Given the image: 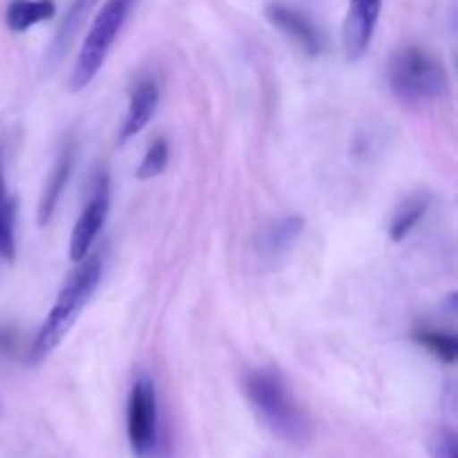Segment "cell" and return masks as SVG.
<instances>
[{"label": "cell", "instance_id": "cell-14", "mask_svg": "<svg viewBox=\"0 0 458 458\" xmlns=\"http://www.w3.org/2000/svg\"><path fill=\"white\" fill-rule=\"evenodd\" d=\"M56 13L54 0H12L7 4V25L12 31H27Z\"/></svg>", "mask_w": 458, "mask_h": 458}, {"label": "cell", "instance_id": "cell-4", "mask_svg": "<svg viewBox=\"0 0 458 458\" xmlns=\"http://www.w3.org/2000/svg\"><path fill=\"white\" fill-rule=\"evenodd\" d=\"M134 3L137 0H106V4L98 9L88 34H85L79 54H76L74 67H72V92H81L97 79L101 67L106 65L112 45L119 38L121 30H123L130 13H132Z\"/></svg>", "mask_w": 458, "mask_h": 458}, {"label": "cell", "instance_id": "cell-7", "mask_svg": "<svg viewBox=\"0 0 458 458\" xmlns=\"http://www.w3.org/2000/svg\"><path fill=\"white\" fill-rule=\"evenodd\" d=\"M264 13H267L268 22L284 36H289L307 56H320L322 49H325V34L302 9H295L289 3L273 0V3L267 4Z\"/></svg>", "mask_w": 458, "mask_h": 458}, {"label": "cell", "instance_id": "cell-13", "mask_svg": "<svg viewBox=\"0 0 458 458\" xmlns=\"http://www.w3.org/2000/svg\"><path fill=\"white\" fill-rule=\"evenodd\" d=\"M429 210V195L428 192H414L394 210L392 219H389V237L392 242H403L416 226L420 219L428 215Z\"/></svg>", "mask_w": 458, "mask_h": 458}, {"label": "cell", "instance_id": "cell-10", "mask_svg": "<svg viewBox=\"0 0 458 458\" xmlns=\"http://www.w3.org/2000/svg\"><path fill=\"white\" fill-rule=\"evenodd\" d=\"M74 141H67V146L63 148L61 155L54 161L52 173L47 174V182H45L43 192H40L38 201V226H47L49 219H52L54 210H56L58 201H61L63 191L67 186V179H70L72 168H74Z\"/></svg>", "mask_w": 458, "mask_h": 458}, {"label": "cell", "instance_id": "cell-15", "mask_svg": "<svg viewBox=\"0 0 458 458\" xmlns=\"http://www.w3.org/2000/svg\"><path fill=\"white\" fill-rule=\"evenodd\" d=\"M97 3L98 0H72L70 7H67V12H65V18H63L61 27H58V34H56V38H54L52 49H49V61L56 63L58 58L63 56V52H65V49L70 47L72 40H74L81 22L85 21V16L92 12V7Z\"/></svg>", "mask_w": 458, "mask_h": 458}, {"label": "cell", "instance_id": "cell-8", "mask_svg": "<svg viewBox=\"0 0 458 458\" xmlns=\"http://www.w3.org/2000/svg\"><path fill=\"white\" fill-rule=\"evenodd\" d=\"M380 12L383 0H349L343 27V47L347 61L356 63L365 56L378 27Z\"/></svg>", "mask_w": 458, "mask_h": 458}, {"label": "cell", "instance_id": "cell-2", "mask_svg": "<svg viewBox=\"0 0 458 458\" xmlns=\"http://www.w3.org/2000/svg\"><path fill=\"white\" fill-rule=\"evenodd\" d=\"M103 276V258L101 255H88L79 262L76 271L65 280L63 289L58 291V298L54 302L52 311L47 313L45 322L36 334L34 344L30 349L27 362L30 365H40L58 344L65 340L70 329L74 327L76 318L83 311L85 304L97 291L98 282Z\"/></svg>", "mask_w": 458, "mask_h": 458}, {"label": "cell", "instance_id": "cell-3", "mask_svg": "<svg viewBox=\"0 0 458 458\" xmlns=\"http://www.w3.org/2000/svg\"><path fill=\"white\" fill-rule=\"evenodd\" d=\"M387 83L405 103H428L445 97L450 79L443 63L419 45L396 49L387 63Z\"/></svg>", "mask_w": 458, "mask_h": 458}, {"label": "cell", "instance_id": "cell-1", "mask_svg": "<svg viewBox=\"0 0 458 458\" xmlns=\"http://www.w3.org/2000/svg\"><path fill=\"white\" fill-rule=\"evenodd\" d=\"M244 394L264 425L282 441L302 445L311 438V420L295 401L284 376L276 369H250L244 376Z\"/></svg>", "mask_w": 458, "mask_h": 458}, {"label": "cell", "instance_id": "cell-9", "mask_svg": "<svg viewBox=\"0 0 458 458\" xmlns=\"http://www.w3.org/2000/svg\"><path fill=\"white\" fill-rule=\"evenodd\" d=\"M159 106V85L155 79H141L130 94L128 112L119 130V141L125 143L143 132Z\"/></svg>", "mask_w": 458, "mask_h": 458}, {"label": "cell", "instance_id": "cell-16", "mask_svg": "<svg viewBox=\"0 0 458 458\" xmlns=\"http://www.w3.org/2000/svg\"><path fill=\"white\" fill-rule=\"evenodd\" d=\"M414 340L420 344V347L428 349L437 360L445 362V365H452L456 362L458 356V343L452 334H445V331L429 329V327H423V329L414 331Z\"/></svg>", "mask_w": 458, "mask_h": 458}, {"label": "cell", "instance_id": "cell-6", "mask_svg": "<svg viewBox=\"0 0 458 458\" xmlns=\"http://www.w3.org/2000/svg\"><path fill=\"white\" fill-rule=\"evenodd\" d=\"M107 213H110V177L101 173L94 182L92 191H89L88 204L81 210L79 219L74 224V231L70 237V259L79 264L81 259L88 258L89 249H92L94 240L101 233L103 224H106Z\"/></svg>", "mask_w": 458, "mask_h": 458}, {"label": "cell", "instance_id": "cell-12", "mask_svg": "<svg viewBox=\"0 0 458 458\" xmlns=\"http://www.w3.org/2000/svg\"><path fill=\"white\" fill-rule=\"evenodd\" d=\"M0 258L7 262H13L16 258V201L9 195L3 148H0Z\"/></svg>", "mask_w": 458, "mask_h": 458}, {"label": "cell", "instance_id": "cell-5", "mask_svg": "<svg viewBox=\"0 0 458 458\" xmlns=\"http://www.w3.org/2000/svg\"><path fill=\"white\" fill-rule=\"evenodd\" d=\"M130 450L137 458H157L161 452V414L159 394L155 380L148 374L134 378L128 394V411H125Z\"/></svg>", "mask_w": 458, "mask_h": 458}, {"label": "cell", "instance_id": "cell-18", "mask_svg": "<svg viewBox=\"0 0 458 458\" xmlns=\"http://www.w3.org/2000/svg\"><path fill=\"white\" fill-rule=\"evenodd\" d=\"M429 456L432 458H456V437L452 429H438L429 438Z\"/></svg>", "mask_w": 458, "mask_h": 458}, {"label": "cell", "instance_id": "cell-17", "mask_svg": "<svg viewBox=\"0 0 458 458\" xmlns=\"http://www.w3.org/2000/svg\"><path fill=\"white\" fill-rule=\"evenodd\" d=\"M168 161H170L168 141H165V139H157V141L150 143L146 155H143L141 164H139L137 168V177L143 179V182H146V179L159 177V174L165 170V165H168Z\"/></svg>", "mask_w": 458, "mask_h": 458}, {"label": "cell", "instance_id": "cell-11", "mask_svg": "<svg viewBox=\"0 0 458 458\" xmlns=\"http://www.w3.org/2000/svg\"><path fill=\"white\" fill-rule=\"evenodd\" d=\"M302 231L304 219L300 215H284V217L276 219V222L264 226V231L259 233V255L264 259H268V262H276V259H280L295 244V240L302 235Z\"/></svg>", "mask_w": 458, "mask_h": 458}]
</instances>
